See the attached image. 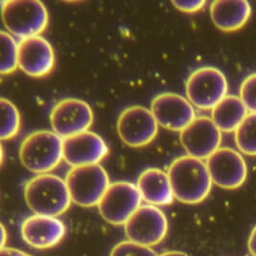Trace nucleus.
Instances as JSON below:
<instances>
[{
	"label": "nucleus",
	"instance_id": "30",
	"mask_svg": "<svg viewBox=\"0 0 256 256\" xmlns=\"http://www.w3.org/2000/svg\"><path fill=\"white\" fill-rule=\"evenodd\" d=\"M4 160V151H3V147H1V163Z\"/></svg>",
	"mask_w": 256,
	"mask_h": 256
},
{
	"label": "nucleus",
	"instance_id": "1",
	"mask_svg": "<svg viewBox=\"0 0 256 256\" xmlns=\"http://www.w3.org/2000/svg\"><path fill=\"white\" fill-rule=\"evenodd\" d=\"M167 174L175 198L186 204H197L208 197L212 180L202 160L191 156H182L170 163Z\"/></svg>",
	"mask_w": 256,
	"mask_h": 256
},
{
	"label": "nucleus",
	"instance_id": "26",
	"mask_svg": "<svg viewBox=\"0 0 256 256\" xmlns=\"http://www.w3.org/2000/svg\"><path fill=\"white\" fill-rule=\"evenodd\" d=\"M0 256H30L22 250L12 248H3L0 250Z\"/></svg>",
	"mask_w": 256,
	"mask_h": 256
},
{
	"label": "nucleus",
	"instance_id": "25",
	"mask_svg": "<svg viewBox=\"0 0 256 256\" xmlns=\"http://www.w3.org/2000/svg\"><path fill=\"white\" fill-rule=\"evenodd\" d=\"M204 0H197V1H173L172 4L178 10L184 12H196L202 10L206 5Z\"/></svg>",
	"mask_w": 256,
	"mask_h": 256
},
{
	"label": "nucleus",
	"instance_id": "12",
	"mask_svg": "<svg viewBox=\"0 0 256 256\" xmlns=\"http://www.w3.org/2000/svg\"><path fill=\"white\" fill-rule=\"evenodd\" d=\"M212 182L222 189L233 190L242 186L248 176V166L240 152L224 147L206 160Z\"/></svg>",
	"mask_w": 256,
	"mask_h": 256
},
{
	"label": "nucleus",
	"instance_id": "14",
	"mask_svg": "<svg viewBox=\"0 0 256 256\" xmlns=\"http://www.w3.org/2000/svg\"><path fill=\"white\" fill-rule=\"evenodd\" d=\"M55 66V53L46 38L36 36L18 42V68L30 77L42 78Z\"/></svg>",
	"mask_w": 256,
	"mask_h": 256
},
{
	"label": "nucleus",
	"instance_id": "8",
	"mask_svg": "<svg viewBox=\"0 0 256 256\" xmlns=\"http://www.w3.org/2000/svg\"><path fill=\"white\" fill-rule=\"evenodd\" d=\"M142 197L136 184L128 182H116L110 184L98 210L105 221L114 224H125L141 206Z\"/></svg>",
	"mask_w": 256,
	"mask_h": 256
},
{
	"label": "nucleus",
	"instance_id": "22",
	"mask_svg": "<svg viewBox=\"0 0 256 256\" xmlns=\"http://www.w3.org/2000/svg\"><path fill=\"white\" fill-rule=\"evenodd\" d=\"M1 68L2 75H9L18 68V42L14 36L1 31Z\"/></svg>",
	"mask_w": 256,
	"mask_h": 256
},
{
	"label": "nucleus",
	"instance_id": "27",
	"mask_svg": "<svg viewBox=\"0 0 256 256\" xmlns=\"http://www.w3.org/2000/svg\"><path fill=\"white\" fill-rule=\"evenodd\" d=\"M248 248L252 256H256V226L252 230L248 241Z\"/></svg>",
	"mask_w": 256,
	"mask_h": 256
},
{
	"label": "nucleus",
	"instance_id": "24",
	"mask_svg": "<svg viewBox=\"0 0 256 256\" xmlns=\"http://www.w3.org/2000/svg\"><path fill=\"white\" fill-rule=\"evenodd\" d=\"M240 98L250 114H256V73L248 75L242 82Z\"/></svg>",
	"mask_w": 256,
	"mask_h": 256
},
{
	"label": "nucleus",
	"instance_id": "21",
	"mask_svg": "<svg viewBox=\"0 0 256 256\" xmlns=\"http://www.w3.org/2000/svg\"><path fill=\"white\" fill-rule=\"evenodd\" d=\"M0 104L2 114L0 138L2 140H12L18 136L20 130V114L14 104L6 98H1Z\"/></svg>",
	"mask_w": 256,
	"mask_h": 256
},
{
	"label": "nucleus",
	"instance_id": "4",
	"mask_svg": "<svg viewBox=\"0 0 256 256\" xmlns=\"http://www.w3.org/2000/svg\"><path fill=\"white\" fill-rule=\"evenodd\" d=\"M1 14L7 32L20 40L40 36L49 22L46 7L38 0L2 1Z\"/></svg>",
	"mask_w": 256,
	"mask_h": 256
},
{
	"label": "nucleus",
	"instance_id": "20",
	"mask_svg": "<svg viewBox=\"0 0 256 256\" xmlns=\"http://www.w3.org/2000/svg\"><path fill=\"white\" fill-rule=\"evenodd\" d=\"M235 142L243 154L256 156V114H248L235 130Z\"/></svg>",
	"mask_w": 256,
	"mask_h": 256
},
{
	"label": "nucleus",
	"instance_id": "28",
	"mask_svg": "<svg viewBox=\"0 0 256 256\" xmlns=\"http://www.w3.org/2000/svg\"><path fill=\"white\" fill-rule=\"evenodd\" d=\"M7 238H8L7 232H6L5 228H4V226L1 224V248H5V243L7 241Z\"/></svg>",
	"mask_w": 256,
	"mask_h": 256
},
{
	"label": "nucleus",
	"instance_id": "15",
	"mask_svg": "<svg viewBox=\"0 0 256 256\" xmlns=\"http://www.w3.org/2000/svg\"><path fill=\"white\" fill-rule=\"evenodd\" d=\"M108 151L105 140L92 130L64 140V160L71 167L100 164Z\"/></svg>",
	"mask_w": 256,
	"mask_h": 256
},
{
	"label": "nucleus",
	"instance_id": "2",
	"mask_svg": "<svg viewBox=\"0 0 256 256\" xmlns=\"http://www.w3.org/2000/svg\"><path fill=\"white\" fill-rule=\"evenodd\" d=\"M24 198L36 215L58 217L70 208L72 202L64 180L53 174H40L24 186Z\"/></svg>",
	"mask_w": 256,
	"mask_h": 256
},
{
	"label": "nucleus",
	"instance_id": "10",
	"mask_svg": "<svg viewBox=\"0 0 256 256\" xmlns=\"http://www.w3.org/2000/svg\"><path fill=\"white\" fill-rule=\"evenodd\" d=\"M124 226L130 241L151 248L166 237L168 220L158 206L145 204L132 214Z\"/></svg>",
	"mask_w": 256,
	"mask_h": 256
},
{
	"label": "nucleus",
	"instance_id": "3",
	"mask_svg": "<svg viewBox=\"0 0 256 256\" xmlns=\"http://www.w3.org/2000/svg\"><path fill=\"white\" fill-rule=\"evenodd\" d=\"M18 154L27 170L36 175L46 174L64 160V138L53 130H34L24 138Z\"/></svg>",
	"mask_w": 256,
	"mask_h": 256
},
{
	"label": "nucleus",
	"instance_id": "16",
	"mask_svg": "<svg viewBox=\"0 0 256 256\" xmlns=\"http://www.w3.org/2000/svg\"><path fill=\"white\" fill-rule=\"evenodd\" d=\"M66 226L57 217L32 215L22 224V236L24 241L38 250L53 248L64 239Z\"/></svg>",
	"mask_w": 256,
	"mask_h": 256
},
{
	"label": "nucleus",
	"instance_id": "19",
	"mask_svg": "<svg viewBox=\"0 0 256 256\" xmlns=\"http://www.w3.org/2000/svg\"><path fill=\"white\" fill-rule=\"evenodd\" d=\"M248 112L240 97L228 95L211 110V119L221 132H235L248 116Z\"/></svg>",
	"mask_w": 256,
	"mask_h": 256
},
{
	"label": "nucleus",
	"instance_id": "23",
	"mask_svg": "<svg viewBox=\"0 0 256 256\" xmlns=\"http://www.w3.org/2000/svg\"><path fill=\"white\" fill-rule=\"evenodd\" d=\"M110 256H158V254L150 246L128 240L116 244Z\"/></svg>",
	"mask_w": 256,
	"mask_h": 256
},
{
	"label": "nucleus",
	"instance_id": "18",
	"mask_svg": "<svg viewBox=\"0 0 256 256\" xmlns=\"http://www.w3.org/2000/svg\"><path fill=\"white\" fill-rule=\"evenodd\" d=\"M250 4L246 0H217L210 5L211 20L224 32L241 29L250 20Z\"/></svg>",
	"mask_w": 256,
	"mask_h": 256
},
{
	"label": "nucleus",
	"instance_id": "13",
	"mask_svg": "<svg viewBox=\"0 0 256 256\" xmlns=\"http://www.w3.org/2000/svg\"><path fill=\"white\" fill-rule=\"evenodd\" d=\"M180 140L188 156L202 160H208L220 149L222 132L210 117H196L180 132Z\"/></svg>",
	"mask_w": 256,
	"mask_h": 256
},
{
	"label": "nucleus",
	"instance_id": "29",
	"mask_svg": "<svg viewBox=\"0 0 256 256\" xmlns=\"http://www.w3.org/2000/svg\"><path fill=\"white\" fill-rule=\"evenodd\" d=\"M188 256L186 252H176V250H172V252H163L160 256Z\"/></svg>",
	"mask_w": 256,
	"mask_h": 256
},
{
	"label": "nucleus",
	"instance_id": "9",
	"mask_svg": "<svg viewBox=\"0 0 256 256\" xmlns=\"http://www.w3.org/2000/svg\"><path fill=\"white\" fill-rule=\"evenodd\" d=\"M92 106L78 98H64L52 106L49 120L52 130L62 138L88 130L94 123Z\"/></svg>",
	"mask_w": 256,
	"mask_h": 256
},
{
	"label": "nucleus",
	"instance_id": "17",
	"mask_svg": "<svg viewBox=\"0 0 256 256\" xmlns=\"http://www.w3.org/2000/svg\"><path fill=\"white\" fill-rule=\"evenodd\" d=\"M136 186L142 200L154 206H169L175 196L167 172L160 168H146L140 173Z\"/></svg>",
	"mask_w": 256,
	"mask_h": 256
},
{
	"label": "nucleus",
	"instance_id": "11",
	"mask_svg": "<svg viewBox=\"0 0 256 256\" xmlns=\"http://www.w3.org/2000/svg\"><path fill=\"white\" fill-rule=\"evenodd\" d=\"M150 110L160 126L173 132H180L197 117L194 106L189 100L173 92H163L154 96Z\"/></svg>",
	"mask_w": 256,
	"mask_h": 256
},
{
	"label": "nucleus",
	"instance_id": "6",
	"mask_svg": "<svg viewBox=\"0 0 256 256\" xmlns=\"http://www.w3.org/2000/svg\"><path fill=\"white\" fill-rule=\"evenodd\" d=\"M228 84L224 74L214 66H202L191 72L186 82L189 102L200 110H212L228 96Z\"/></svg>",
	"mask_w": 256,
	"mask_h": 256
},
{
	"label": "nucleus",
	"instance_id": "7",
	"mask_svg": "<svg viewBox=\"0 0 256 256\" xmlns=\"http://www.w3.org/2000/svg\"><path fill=\"white\" fill-rule=\"evenodd\" d=\"M158 126L150 108L143 106H130L118 116L117 134L127 146L140 148L147 146L156 138Z\"/></svg>",
	"mask_w": 256,
	"mask_h": 256
},
{
	"label": "nucleus",
	"instance_id": "5",
	"mask_svg": "<svg viewBox=\"0 0 256 256\" xmlns=\"http://www.w3.org/2000/svg\"><path fill=\"white\" fill-rule=\"evenodd\" d=\"M64 180L72 202L82 208L98 206L110 184L105 168L100 164L71 167Z\"/></svg>",
	"mask_w": 256,
	"mask_h": 256
}]
</instances>
